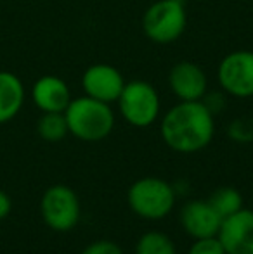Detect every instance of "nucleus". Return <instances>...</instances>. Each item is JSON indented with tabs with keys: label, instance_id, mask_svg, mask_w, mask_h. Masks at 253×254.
<instances>
[{
	"label": "nucleus",
	"instance_id": "4",
	"mask_svg": "<svg viewBox=\"0 0 253 254\" xmlns=\"http://www.w3.org/2000/svg\"><path fill=\"white\" fill-rule=\"evenodd\" d=\"M187 26L184 0H158L146 9L142 16V31L151 42L160 45L179 40Z\"/></svg>",
	"mask_w": 253,
	"mask_h": 254
},
{
	"label": "nucleus",
	"instance_id": "6",
	"mask_svg": "<svg viewBox=\"0 0 253 254\" xmlns=\"http://www.w3.org/2000/svg\"><path fill=\"white\" fill-rule=\"evenodd\" d=\"M40 213L45 225L56 232H70L80 221V201L68 185H52L44 192Z\"/></svg>",
	"mask_w": 253,
	"mask_h": 254
},
{
	"label": "nucleus",
	"instance_id": "15",
	"mask_svg": "<svg viewBox=\"0 0 253 254\" xmlns=\"http://www.w3.org/2000/svg\"><path fill=\"white\" fill-rule=\"evenodd\" d=\"M37 131L47 142L63 140L70 133L64 113H44L37 123Z\"/></svg>",
	"mask_w": 253,
	"mask_h": 254
},
{
	"label": "nucleus",
	"instance_id": "5",
	"mask_svg": "<svg viewBox=\"0 0 253 254\" xmlns=\"http://www.w3.org/2000/svg\"><path fill=\"white\" fill-rule=\"evenodd\" d=\"M122 118L135 128H148L160 116V95L149 81L132 80L125 83L118 97Z\"/></svg>",
	"mask_w": 253,
	"mask_h": 254
},
{
	"label": "nucleus",
	"instance_id": "17",
	"mask_svg": "<svg viewBox=\"0 0 253 254\" xmlns=\"http://www.w3.org/2000/svg\"><path fill=\"white\" fill-rule=\"evenodd\" d=\"M227 135L238 144H252L253 142V116L234 118L227 127Z\"/></svg>",
	"mask_w": 253,
	"mask_h": 254
},
{
	"label": "nucleus",
	"instance_id": "9",
	"mask_svg": "<svg viewBox=\"0 0 253 254\" xmlns=\"http://www.w3.org/2000/svg\"><path fill=\"white\" fill-rule=\"evenodd\" d=\"M226 254H253V209L241 207L224 218L217 234Z\"/></svg>",
	"mask_w": 253,
	"mask_h": 254
},
{
	"label": "nucleus",
	"instance_id": "16",
	"mask_svg": "<svg viewBox=\"0 0 253 254\" xmlns=\"http://www.w3.org/2000/svg\"><path fill=\"white\" fill-rule=\"evenodd\" d=\"M135 254H177L175 244L162 232H146L135 246Z\"/></svg>",
	"mask_w": 253,
	"mask_h": 254
},
{
	"label": "nucleus",
	"instance_id": "14",
	"mask_svg": "<svg viewBox=\"0 0 253 254\" xmlns=\"http://www.w3.org/2000/svg\"><path fill=\"white\" fill-rule=\"evenodd\" d=\"M208 202L212 204V207L224 220V218L238 213L243 207V195L234 187H220L210 195Z\"/></svg>",
	"mask_w": 253,
	"mask_h": 254
},
{
	"label": "nucleus",
	"instance_id": "19",
	"mask_svg": "<svg viewBox=\"0 0 253 254\" xmlns=\"http://www.w3.org/2000/svg\"><path fill=\"white\" fill-rule=\"evenodd\" d=\"M226 92H206L205 95H203L201 102L205 104V107L210 111V113L215 116V114L222 113L224 107H226Z\"/></svg>",
	"mask_w": 253,
	"mask_h": 254
},
{
	"label": "nucleus",
	"instance_id": "8",
	"mask_svg": "<svg viewBox=\"0 0 253 254\" xmlns=\"http://www.w3.org/2000/svg\"><path fill=\"white\" fill-rule=\"evenodd\" d=\"M125 83L123 74L111 64H94L82 74V88L85 95L106 104L118 101Z\"/></svg>",
	"mask_w": 253,
	"mask_h": 254
},
{
	"label": "nucleus",
	"instance_id": "18",
	"mask_svg": "<svg viewBox=\"0 0 253 254\" xmlns=\"http://www.w3.org/2000/svg\"><path fill=\"white\" fill-rule=\"evenodd\" d=\"M189 254H226V249L215 235V237L194 239L189 248Z\"/></svg>",
	"mask_w": 253,
	"mask_h": 254
},
{
	"label": "nucleus",
	"instance_id": "1",
	"mask_svg": "<svg viewBox=\"0 0 253 254\" xmlns=\"http://www.w3.org/2000/svg\"><path fill=\"white\" fill-rule=\"evenodd\" d=\"M162 138L172 151L194 154L208 147L215 135V116L201 101H180L160 123Z\"/></svg>",
	"mask_w": 253,
	"mask_h": 254
},
{
	"label": "nucleus",
	"instance_id": "20",
	"mask_svg": "<svg viewBox=\"0 0 253 254\" xmlns=\"http://www.w3.org/2000/svg\"><path fill=\"white\" fill-rule=\"evenodd\" d=\"M82 254H123L122 248L113 241H95L88 244Z\"/></svg>",
	"mask_w": 253,
	"mask_h": 254
},
{
	"label": "nucleus",
	"instance_id": "10",
	"mask_svg": "<svg viewBox=\"0 0 253 254\" xmlns=\"http://www.w3.org/2000/svg\"><path fill=\"white\" fill-rule=\"evenodd\" d=\"M180 225L192 239L215 237L222 225V216L208 201H189L180 209Z\"/></svg>",
	"mask_w": 253,
	"mask_h": 254
},
{
	"label": "nucleus",
	"instance_id": "13",
	"mask_svg": "<svg viewBox=\"0 0 253 254\" xmlns=\"http://www.w3.org/2000/svg\"><path fill=\"white\" fill-rule=\"evenodd\" d=\"M24 104V85L10 71H0V125L17 116Z\"/></svg>",
	"mask_w": 253,
	"mask_h": 254
},
{
	"label": "nucleus",
	"instance_id": "21",
	"mask_svg": "<svg viewBox=\"0 0 253 254\" xmlns=\"http://www.w3.org/2000/svg\"><path fill=\"white\" fill-rule=\"evenodd\" d=\"M10 209H12V201H10V197L5 192L0 190V220L9 216Z\"/></svg>",
	"mask_w": 253,
	"mask_h": 254
},
{
	"label": "nucleus",
	"instance_id": "11",
	"mask_svg": "<svg viewBox=\"0 0 253 254\" xmlns=\"http://www.w3.org/2000/svg\"><path fill=\"white\" fill-rule=\"evenodd\" d=\"M169 87L179 101H201L208 88V78L198 64L182 61L170 69Z\"/></svg>",
	"mask_w": 253,
	"mask_h": 254
},
{
	"label": "nucleus",
	"instance_id": "7",
	"mask_svg": "<svg viewBox=\"0 0 253 254\" xmlns=\"http://www.w3.org/2000/svg\"><path fill=\"white\" fill-rule=\"evenodd\" d=\"M217 80L231 97H253V52L236 51L220 61L217 69Z\"/></svg>",
	"mask_w": 253,
	"mask_h": 254
},
{
	"label": "nucleus",
	"instance_id": "12",
	"mask_svg": "<svg viewBox=\"0 0 253 254\" xmlns=\"http://www.w3.org/2000/svg\"><path fill=\"white\" fill-rule=\"evenodd\" d=\"M31 99L42 113H64L71 102V92L63 78L45 74L35 81Z\"/></svg>",
	"mask_w": 253,
	"mask_h": 254
},
{
	"label": "nucleus",
	"instance_id": "3",
	"mask_svg": "<svg viewBox=\"0 0 253 254\" xmlns=\"http://www.w3.org/2000/svg\"><path fill=\"white\" fill-rule=\"evenodd\" d=\"M177 192L169 182L156 177H144L130 185L127 201L130 209L144 220L158 221L167 218L175 206Z\"/></svg>",
	"mask_w": 253,
	"mask_h": 254
},
{
	"label": "nucleus",
	"instance_id": "2",
	"mask_svg": "<svg viewBox=\"0 0 253 254\" xmlns=\"http://www.w3.org/2000/svg\"><path fill=\"white\" fill-rule=\"evenodd\" d=\"M68 130L84 142L104 140L115 128V113L111 106L88 95L71 99L64 111Z\"/></svg>",
	"mask_w": 253,
	"mask_h": 254
}]
</instances>
